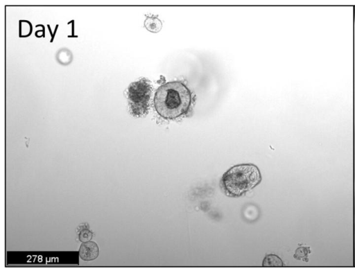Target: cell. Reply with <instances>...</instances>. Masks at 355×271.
I'll use <instances>...</instances> for the list:
<instances>
[{"mask_svg":"<svg viewBox=\"0 0 355 271\" xmlns=\"http://www.w3.org/2000/svg\"><path fill=\"white\" fill-rule=\"evenodd\" d=\"M191 103V93L181 81L168 82L161 85L155 94L157 112L165 119H175L185 114Z\"/></svg>","mask_w":355,"mask_h":271,"instance_id":"1","label":"cell"},{"mask_svg":"<svg viewBox=\"0 0 355 271\" xmlns=\"http://www.w3.org/2000/svg\"><path fill=\"white\" fill-rule=\"evenodd\" d=\"M261 180L260 171L252 164L232 166L223 175L221 186L230 197H239L254 188Z\"/></svg>","mask_w":355,"mask_h":271,"instance_id":"2","label":"cell"},{"mask_svg":"<svg viewBox=\"0 0 355 271\" xmlns=\"http://www.w3.org/2000/svg\"><path fill=\"white\" fill-rule=\"evenodd\" d=\"M152 94V85L148 80L141 79L130 84L127 96L131 113L136 116L146 114Z\"/></svg>","mask_w":355,"mask_h":271,"instance_id":"3","label":"cell"},{"mask_svg":"<svg viewBox=\"0 0 355 271\" xmlns=\"http://www.w3.org/2000/svg\"><path fill=\"white\" fill-rule=\"evenodd\" d=\"M78 252L82 260L90 261L98 257L99 254V248L95 242L89 241L82 243Z\"/></svg>","mask_w":355,"mask_h":271,"instance_id":"4","label":"cell"},{"mask_svg":"<svg viewBox=\"0 0 355 271\" xmlns=\"http://www.w3.org/2000/svg\"><path fill=\"white\" fill-rule=\"evenodd\" d=\"M146 28L151 32H157L162 27V22L155 17H148L144 22Z\"/></svg>","mask_w":355,"mask_h":271,"instance_id":"5","label":"cell"},{"mask_svg":"<svg viewBox=\"0 0 355 271\" xmlns=\"http://www.w3.org/2000/svg\"><path fill=\"white\" fill-rule=\"evenodd\" d=\"M283 263L280 258L275 254L267 255L263 261V266L265 267H280Z\"/></svg>","mask_w":355,"mask_h":271,"instance_id":"6","label":"cell"},{"mask_svg":"<svg viewBox=\"0 0 355 271\" xmlns=\"http://www.w3.org/2000/svg\"><path fill=\"white\" fill-rule=\"evenodd\" d=\"M93 237V233L88 229H82L78 234V239L82 243L89 241Z\"/></svg>","mask_w":355,"mask_h":271,"instance_id":"7","label":"cell"},{"mask_svg":"<svg viewBox=\"0 0 355 271\" xmlns=\"http://www.w3.org/2000/svg\"><path fill=\"white\" fill-rule=\"evenodd\" d=\"M306 248L305 247H300V248H298L296 252H295V254L294 255V256L296 258V259H300L302 257H306V255L308 253H309V252H308L306 251Z\"/></svg>","mask_w":355,"mask_h":271,"instance_id":"8","label":"cell"}]
</instances>
